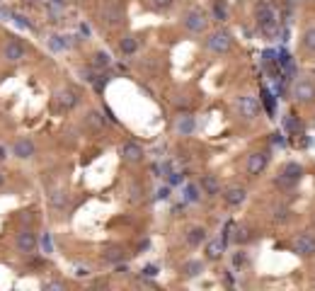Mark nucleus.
Returning a JSON list of instances; mask_svg holds the SVG:
<instances>
[{
  "label": "nucleus",
  "instance_id": "12",
  "mask_svg": "<svg viewBox=\"0 0 315 291\" xmlns=\"http://www.w3.org/2000/svg\"><path fill=\"white\" fill-rule=\"evenodd\" d=\"M121 158L126 160V163H141L143 158H146V153H143V148H141L136 141H126V143L121 146Z\"/></svg>",
  "mask_w": 315,
  "mask_h": 291
},
{
  "label": "nucleus",
  "instance_id": "31",
  "mask_svg": "<svg viewBox=\"0 0 315 291\" xmlns=\"http://www.w3.org/2000/svg\"><path fill=\"white\" fill-rule=\"evenodd\" d=\"M248 240H250L248 228H238V231H235V243H248Z\"/></svg>",
  "mask_w": 315,
  "mask_h": 291
},
{
  "label": "nucleus",
  "instance_id": "23",
  "mask_svg": "<svg viewBox=\"0 0 315 291\" xmlns=\"http://www.w3.org/2000/svg\"><path fill=\"white\" fill-rule=\"evenodd\" d=\"M119 49H121V54H124V56H131V54H136L139 41H136L133 36H124V39L119 41Z\"/></svg>",
  "mask_w": 315,
  "mask_h": 291
},
{
  "label": "nucleus",
  "instance_id": "28",
  "mask_svg": "<svg viewBox=\"0 0 315 291\" xmlns=\"http://www.w3.org/2000/svg\"><path fill=\"white\" fill-rule=\"evenodd\" d=\"M85 121H87V124H90L93 129H102L104 127V117L100 114V112H95V109H90V112H87Z\"/></svg>",
  "mask_w": 315,
  "mask_h": 291
},
{
  "label": "nucleus",
  "instance_id": "36",
  "mask_svg": "<svg viewBox=\"0 0 315 291\" xmlns=\"http://www.w3.org/2000/svg\"><path fill=\"white\" fill-rule=\"evenodd\" d=\"M153 3H155V8H160V10H167L172 5V0H153Z\"/></svg>",
  "mask_w": 315,
  "mask_h": 291
},
{
  "label": "nucleus",
  "instance_id": "4",
  "mask_svg": "<svg viewBox=\"0 0 315 291\" xmlns=\"http://www.w3.org/2000/svg\"><path fill=\"white\" fill-rule=\"evenodd\" d=\"M269 165V153H264V151H255V153L248 155V165H245V170H248V175L250 177H257L260 173H264Z\"/></svg>",
  "mask_w": 315,
  "mask_h": 291
},
{
  "label": "nucleus",
  "instance_id": "37",
  "mask_svg": "<svg viewBox=\"0 0 315 291\" xmlns=\"http://www.w3.org/2000/svg\"><path fill=\"white\" fill-rule=\"evenodd\" d=\"M170 197V187H160L158 190V199H167Z\"/></svg>",
  "mask_w": 315,
  "mask_h": 291
},
{
  "label": "nucleus",
  "instance_id": "15",
  "mask_svg": "<svg viewBox=\"0 0 315 291\" xmlns=\"http://www.w3.org/2000/svg\"><path fill=\"white\" fill-rule=\"evenodd\" d=\"M199 190L204 192L206 197H218V194H221V182H218L216 175H201Z\"/></svg>",
  "mask_w": 315,
  "mask_h": 291
},
{
  "label": "nucleus",
  "instance_id": "41",
  "mask_svg": "<svg viewBox=\"0 0 315 291\" xmlns=\"http://www.w3.org/2000/svg\"><path fill=\"white\" fill-rule=\"evenodd\" d=\"M5 158H8V148H5V146H0V163H3Z\"/></svg>",
  "mask_w": 315,
  "mask_h": 291
},
{
  "label": "nucleus",
  "instance_id": "42",
  "mask_svg": "<svg viewBox=\"0 0 315 291\" xmlns=\"http://www.w3.org/2000/svg\"><path fill=\"white\" fill-rule=\"evenodd\" d=\"M51 5H56V8H65V0H49Z\"/></svg>",
  "mask_w": 315,
  "mask_h": 291
},
{
  "label": "nucleus",
  "instance_id": "13",
  "mask_svg": "<svg viewBox=\"0 0 315 291\" xmlns=\"http://www.w3.org/2000/svg\"><path fill=\"white\" fill-rule=\"evenodd\" d=\"M245 199H248V192H245V187H238V184H233L223 192V201L228 206H240V204H245Z\"/></svg>",
  "mask_w": 315,
  "mask_h": 291
},
{
  "label": "nucleus",
  "instance_id": "7",
  "mask_svg": "<svg viewBox=\"0 0 315 291\" xmlns=\"http://www.w3.org/2000/svg\"><path fill=\"white\" fill-rule=\"evenodd\" d=\"M15 245H17L19 253L32 255L34 250H37L39 240H37V236H34V233H32L29 228H25V231H19V233H17V238H15Z\"/></svg>",
  "mask_w": 315,
  "mask_h": 291
},
{
  "label": "nucleus",
  "instance_id": "24",
  "mask_svg": "<svg viewBox=\"0 0 315 291\" xmlns=\"http://www.w3.org/2000/svg\"><path fill=\"white\" fill-rule=\"evenodd\" d=\"M68 39H71V36H58V34L49 36V46H51V51H63V49H68V46H71Z\"/></svg>",
  "mask_w": 315,
  "mask_h": 291
},
{
  "label": "nucleus",
  "instance_id": "29",
  "mask_svg": "<svg viewBox=\"0 0 315 291\" xmlns=\"http://www.w3.org/2000/svg\"><path fill=\"white\" fill-rule=\"evenodd\" d=\"M199 184H194V182H192V184H187L185 187V199L187 201H199Z\"/></svg>",
  "mask_w": 315,
  "mask_h": 291
},
{
  "label": "nucleus",
  "instance_id": "14",
  "mask_svg": "<svg viewBox=\"0 0 315 291\" xmlns=\"http://www.w3.org/2000/svg\"><path fill=\"white\" fill-rule=\"evenodd\" d=\"M78 102H80V97H78V92L71 90V88H63V90L56 92V105L61 109H73Z\"/></svg>",
  "mask_w": 315,
  "mask_h": 291
},
{
  "label": "nucleus",
  "instance_id": "30",
  "mask_svg": "<svg viewBox=\"0 0 315 291\" xmlns=\"http://www.w3.org/2000/svg\"><path fill=\"white\" fill-rule=\"evenodd\" d=\"M245 264H248V253H245V250L233 253V267H235V269H242Z\"/></svg>",
  "mask_w": 315,
  "mask_h": 291
},
{
  "label": "nucleus",
  "instance_id": "26",
  "mask_svg": "<svg viewBox=\"0 0 315 291\" xmlns=\"http://www.w3.org/2000/svg\"><path fill=\"white\" fill-rule=\"evenodd\" d=\"M303 49L306 51H310V54H315V27H308L306 32H303Z\"/></svg>",
  "mask_w": 315,
  "mask_h": 291
},
{
  "label": "nucleus",
  "instance_id": "9",
  "mask_svg": "<svg viewBox=\"0 0 315 291\" xmlns=\"http://www.w3.org/2000/svg\"><path fill=\"white\" fill-rule=\"evenodd\" d=\"M3 56L8 58L10 64H17V61H22L27 56V49H25V44L19 39H8V44L3 46Z\"/></svg>",
  "mask_w": 315,
  "mask_h": 291
},
{
  "label": "nucleus",
  "instance_id": "43",
  "mask_svg": "<svg viewBox=\"0 0 315 291\" xmlns=\"http://www.w3.org/2000/svg\"><path fill=\"white\" fill-rule=\"evenodd\" d=\"M3 184H5V173L0 170V187H3Z\"/></svg>",
  "mask_w": 315,
  "mask_h": 291
},
{
  "label": "nucleus",
  "instance_id": "6",
  "mask_svg": "<svg viewBox=\"0 0 315 291\" xmlns=\"http://www.w3.org/2000/svg\"><path fill=\"white\" fill-rule=\"evenodd\" d=\"M235 105L240 109V117H245V119H255L260 114V102H257V97H252V95H240L235 100Z\"/></svg>",
  "mask_w": 315,
  "mask_h": 291
},
{
  "label": "nucleus",
  "instance_id": "21",
  "mask_svg": "<svg viewBox=\"0 0 315 291\" xmlns=\"http://www.w3.org/2000/svg\"><path fill=\"white\" fill-rule=\"evenodd\" d=\"M281 175L291 182H298L301 177H303V168H301L298 163H286L284 165V170H281Z\"/></svg>",
  "mask_w": 315,
  "mask_h": 291
},
{
  "label": "nucleus",
  "instance_id": "18",
  "mask_svg": "<svg viewBox=\"0 0 315 291\" xmlns=\"http://www.w3.org/2000/svg\"><path fill=\"white\" fill-rule=\"evenodd\" d=\"M221 255H223V243L218 240V238L206 240V260L216 262V260H221Z\"/></svg>",
  "mask_w": 315,
  "mask_h": 291
},
{
  "label": "nucleus",
  "instance_id": "10",
  "mask_svg": "<svg viewBox=\"0 0 315 291\" xmlns=\"http://www.w3.org/2000/svg\"><path fill=\"white\" fill-rule=\"evenodd\" d=\"M34 153H37V146L32 138H17L12 143V155L19 160H29V158H34Z\"/></svg>",
  "mask_w": 315,
  "mask_h": 291
},
{
  "label": "nucleus",
  "instance_id": "1",
  "mask_svg": "<svg viewBox=\"0 0 315 291\" xmlns=\"http://www.w3.org/2000/svg\"><path fill=\"white\" fill-rule=\"evenodd\" d=\"M257 25H260L264 36L279 34V12L269 0H260V3H257Z\"/></svg>",
  "mask_w": 315,
  "mask_h": 291
},
{
  "label": "nucleus",
  "instance_id": "34",
  "mask_svg": "<svg viewBox=\"0 0 315 291\" xmlns=\"http://www.w3.org/2000/svg\"><path fill=\"white\" fill-rule=\"evenodd\" d=\"M75 277H80V279H83V277H90V267L78 264V267H75Z\"/></svg>",
  "mask_w": 315,
  "mask_h": 291
},
{
  "label": "nucleus",
  "instance_id": "40",
  "mask_svg": "<svg viewBox=\"0 0 315 291\" xmlns=\"http://www.w3.org/2000/svg\"><path fill=\"white\" fill-rule=\"evenodd\" d=\"M143 274H146V277H155V274H158V269H155V267H153V264H150V267H146V269H143Z\"/></svg>",
  "mask_w": 315,
  "mask_h": 291
},
{
  "label": "nucleus",
  "instance_id": "33",
  "mask_svg": "<svg viewBox=\"0 0 315 291\" xmlns=\"http://www.w3.org/2000/svg\"><path fill=\"white\" fill-rule=\"evenodd\" d=\"M41 247H44V253H51V250H54V247H51V236H49V233L41 236Z\"/></svg>",
  "mask_w": 315,
  "mask_h": 291
},
{
  "label": "nucleus",
  "instance_id": "22",
  "mask_svg": "<svg viewBox=\"0 0 315 291\" xmlns=\"http://www.w3.org/2000/svg\"><path fill=\"white\" fill-rule=\"evenodd\" d=\"M111 66V56L107 54V51H95L93 54V68H97V71H104V68H109Z\"/></svg>",
  "mask_w": 315,
  "mask_h": 291
},
{
  "label": "nucleus",
  "instance_id": "5",
  "mask_svg": "<svg viewBox=\"0 0 315 291\" xmlns=\"http://www.w3.org/2000/svg\"><path fill=\"white\" fill-rule=\"evenodd\" d=\"M182 25H185V29H189V32L201 34L206 29V15L201 10H187L185 17H182Z\"/></svg>",
  "mask_w": 315,
  "mask_h": 291
},
{
  "label": "nucleus",
  "instance_id": "16",
  "mask_svg": "<svg viewBox=\"0 0 315 291\" xmlns=\"http://www.w3.org/2000/svg\"><path fill=\"white\" fill-rule=\"evenodd\" d=\"M185 240L189 243L192 247H199L201 243H206L209 240V231H206L204 226H192L189 231L185 233Z\"/></svg>",
  "mask_w": 315,
  "mask_h": 291
},
{
  "label": "nucleus",
  "instance_id": "11",
  "mask_svg": "<svg viewBox=\"0 0 315 291\" xmlns=\"http://www.w3.org/2000/svg\"><path fill=\"white\" fill-rule=\"evenodd\" d=\"M294 250H296V255H301V257H313L315 255V236L313 233H301V236L296 238Z\"/></svg>",
  "mask_w": 315,
  "mask_h": 291
},
{
  "label": "nucleus",
  "instance_id": "20",
  "mask_svg": "<svg viewBox=\"0 0 315 291\" xmlns=\"http://www.w3.org/2000/svg\"><path fill=\"white\" fill-rule=\"evenodd\" d=\"M102 260L107 264H119L121 260H124V247H119V245L107 247V250L102 253Z\"/></svg>",
  "mask_w": 315,
  "mask_h": 291
},
{
  "label": "nucleus",
  "instance_id": "39",
  "mask_svg": "<svg viewBox=\"0 0 315 291\" xmlns=\"http://www.w3.org/2000/svg\"><path fill=\"white\" fill-rule=\"evenodd\" d=\"M177 182H182V175H179V173H170V184H177Z\"/></svg>",
  "mask_w": 315,
  "mask_h": 291
},
{
  "label": "nucleus",
  "instance_id": "35",
  "mask_svg": "<svg viewBox=\"0 0 315 291\" xmlns=\"http://www.w3.org/2000/svg\"><path fill=\"white\" fill-rule=\"evenodd\" d=\"M44 289H65V284L63 282H47Z\"/></svg>",
  "mask_w": 315,
  "mask_h": 291
},
{
  "label": "nucleus",
  "instance_id": "32",
  "mask_svg": "<svg viewBox=\"0 0 315 291\" xmlns=\"http://www.w3.org/2000/svg\"><path fill=\"white\" fill-rule=\"evenodd\" d=\"M12 17H15V22H17L19 27H25V29H32V22H29V19L25 17V15H12Z\"/></svg>",
  "mask_w": 315,
  "mask_h": 291
},
{
  "label": "nucleus",
  "instance_id": "38",
  "mask_svg": "<svg viewBox=\"0 0 315 291\" xmlns=\"http://www.w3.org/2000/svg\"><path fill=\"white\" fill-rule=\"evenodd\" d=\"M274 143H277L279 148H284V146H286V141H284V136H281V134H274Z\"/></svg>",
  "mask_w": 315,
  "mask_h": 291
},
{
  "label": "nucleus",
  "instance_id": "19",
  "mask_svg": "<svg viewBox=\"0 0 315 291\" xmlns=\"http://www.w3.org/2000/svg\"><path fill=\"white\" fill-rule=\"evenodd\" d=\"M182 272H185V277L194 279V277H199V274L204 272V262H201V260H187V262L182 264Z\"/></svg>",
  "mask_w": 315,
  "mask_h": 291
},
{
  "label": "nucleus",
  "instance_id": "3",
  "mask_svg": "<svg viewBox=\"0 0 315 291\" xmlns=\"http://www.w3.org/2000/svg\"><path fill=\"white\" fill-rule=\"evenodd\" d=\"M206 46L211 49L213 54H228L233 49V36L226 32V29H218V32H211L209 39H206Z\"/></svg>",
  "mask_w": 315,
  "mask_h": 291
},
{
  "label": "nucleus",
  "instance_id": "27",
  "mask_svg": "<svg viewBox=\"0 0 315 291\" xmlns=\"http://www.w3.org/2000/svg\"><path fill=\"white\" fill-rule=\"evenodd\" d=\"M213 17L221 19V22L228 17V3L226 0H213Z\"/></svg>",
  "mask_w": 315,
  "mask_h": 291
},
{
  "label": "nucleus",
  "instance_id": "2",
  "mask_svg": "<svg viewBox=\"0 0 315 291\" xmlns=\"http://www.w3.org/2000/svg\"><path fill=\"white\" fill-rule=\"evenodd\" d=\"M291 97L301 105H313L315 102V82L308 80V78H301V80L294 82L291 88Z\"/></svg>",
  "mask_w": 315,
  "mask_h": 291
},
{
  "label": "nucleus",
  "instance_id": "8",
  "mask_svg": "<svg viewBox=\"0 0 315 291\" xmlns=\"http://www.w3.org/2000/svg\"><path fill=\"white\" fill-rule=\"evenodd\" d=\"M102 19L107 22V25H109V27H117V25H121V22H124V10H121L119 3H114V0L104 3Z\"/></svg>",
  "mask_w": 315,
  "mask_h": 291
},
{
  "label": "nucleus",
  "instance_id": "17",
  "mask_svg": "<svg viewBox=\"0 0 315 291\" xmlns=\"http://www.w3.org/2000/svg\"><path fill=\"white\" fill-rule=\"evenodd\" d=\"M175 131L179 134V136H189V134L194 131V117H192V114H182V117H177Z\"/></svg>",
  "mask_w": 315,
  "mask_h": 291
},
{
  "label": "nucleus",
  "instance_id": "25",
  "mask_svg": "<svg viewBox=\"0 0 315 291\" xmlns=\"http://www.w3.org/2000/svg\"><path fill=\"white\" fill-rule=\"evenodd\" d=\"M51 206H56V209H65V204H68V194L65 192H61V190H56V192H51Z\"/></svg>",
  "mask_w": 315,
  "mask_h": 291
}]
</instances>
